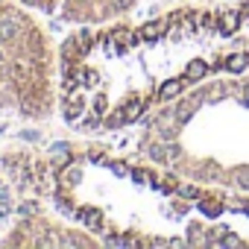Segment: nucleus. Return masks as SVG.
Returning <instances> with one entry per match:
<instances>
[{
	"label": "nucleus",
	"instance_id": "13",
	"mask_svg": "<svg viewBox=\"0 0 249 249\" xmlns=\"http://www.w3.org/2000/svg\"><path fill=\"white\" fill-rule=\"evenodd\" d=\"M103 243H106V246H138L135 240H126V237H117V234H103Z\"/></svg>",
	"mask_w": 249,
	"mask_h": 249
},
{
	"label": "nucleus",
	"instance_id": "23",
	"mask_svg": "<svg viewBox=\"0 0 249 249\" xmlns=\"http://www.w3.org/2000/svg\"><path fill=\"white\" fill-rule=\"evenodd\" d=\"M205 27H211V30L217 27V30H220V24H217V15H205Z\"/></svg>",
	"mask_w": 249,
	"mask_h": 249
},
{
	"label": "nucleus",
	"instance_id": "6",
	"mask_svg": "<svg viewBox=\"0 0 249 249\" xmlns=\"http://www.w3.org/2000/svg\"><path fill=\"white\" fill-rule=\"evenodd\" d=\"M79 217H82V220H85V226H88V229H94V231L103 226V211H97V208H85Z\"/></svg>",
	"mask_w": 249,
	"mask_h": 249
},
{
	"label": "nucleus",
	"instance_id": "21",
	"mask_svg": "<svg viewBox=\"0 0 249 249\" xmlns=\"http://www.w3.org/2000/svg\"><path fill=\"white\" fill-rule=\"evenodd\" d=\"M179 156V147H164V161H173Z\"/></svg>",
	"mask_w": 249,
	"mask_h": 249
},
{
	"label": "nucleus",
	"instance_id": "8",
	"mask_svg": "<svg viewBox=\"0 0 249 249\" xmlns=\"http://www.w3.org/2000/svg\"><path fill=\"white\" fill-rule=\"evenodd\" d=\"M196 202H199V211H202L205 217H217V214L223 211V205H220V202H214V199H202V196H199Z\"/></svg>",
	"mask_w": 249,
	"mask_h": 249
},
{
	"label": "nucleus",
	"instance_id": "12",
	"mask_svg": "<svg viewBox=\"0 0 249 249\" xmlns=\"http://www.w3.org/2000/svg\"><path fill=\"white\" fill-rule=\"evenodd\" d=\"M234 30H237V15H234V12H226V18H223V24H220V33L231 36Z\"/></svg>",
	"mask_w": 249,
	"mask_h": 249
},
{
	"label": "nucleus",
	"instance_id": "19",
	"mask_svg": "<svg viewBox=\"0 0 249 249\" xmlns=\"http://www.w3.org/2000/svg\"><path fill=\"white\" fill-rule=\"evenodd\" d=\"M223 246L237 249V246H243V240H240V237H234V234H229V237H223Z\"/></svg>",
	"mask_w": 249,
	"mask_h": 249
},
{
	"label": "nucleus",
	"instance_id": "16",
	"mask_svg": "<svg viewBox=\"0 0 249 249\" xmlns=\"http://www.w3.org/2000/svg\"><path fill=\"white\" fill-rule=\"evenodd\" d=\"M234 185H237V188H249V170H246V167L234 170Z\"/></svg>",
	"mask_w": 249,
	"mask_h": 249
},
{
	"label": "nucleus",
	"instance_id": "2",
	"mask_svg": "<svg viewBox=\"0 0 249 249\" xmlns=\"http://www.w3.org/2000/svg\"><path fill=\"white\" fill-rule=\"evenodd\" d=\"M167 27H170V21H153V24H144L141 36H144L147 41H156V38H161V36L167 33Z\"/></svg>",
	"mask_w": 249,
	"mask_h": 249
},
{
	"label": "nucleus",
	"instance_id": "22",
	"mask_svg": "<svg viewBox=\"0 0 249 249\" xmlns=\"http://www.w3.org/2000/svg\"><path fill=\"white\" fill-rule=\"evenodd\" d=\"M111 170H114V176H129V170L123 164H111Z\"/></svg>",
	"mask_w": 249,
	"mask_h": 249
},
{
	"label": "nucleus",
	"instance_id": "20",
	"mask_svg": "<svg viewBox=\"0 0 249 249\" xmlns=\"http://www.w3.org/2000/svg\"><path fill=\"white\" fill-rule=\"evenodd\" d=\"M56 205H59V208H62L65 214H73V205H71V202H68L65 196H56Z\"/></svg>",
	"mask_w": 249,
	"mask_h": 249
},
{
	"label": "nucleus",
	"instance_id": "1",
	"mask_svg": "<svg viewBox=\"0 0 249 249\" xmlns=\"http://www.w3.org/2000/svg\"><path fill=\"white\" fill-rule=\"evenodd\" d=\"M18 30H21V21H18L15 15H3V18H0V41L15 38V36H18Z\"/></svg>",
	"mask_w": 249,
	"mask_h": 249
},
{
	"label": "nucleus",
	"instance_id": "15",
	"mask_svg": "<svg viewBox=\"0 0 249 249\" xmlns=\"http://www.w3.org/2000/svg\"><path fill=\"white\" fill-rule=\"evenodd\" d=\"M194 106H196V103H179V106H176V117H179V120H188L191 111H194Z\"/></svg>",
	"mask_w": 249,
	"mask_h": 249
},
{
	"label": "nucleus",
	"instance_id": "17",
	"mask_svg": "<svg viewBox=\"0 0 249 249\" xmlns=\"http://www.w3.org/2000/svg\"><path fill=\"white\" fill-rule=\"evenodd\" d=\"M147 153H150V159H153V161H164V147H159V144H153V147H150Z\"/></svg>",
	"mask_w": 249,
	"mask_h": 249
},
{
	"label": "nucleus",
	"instance_id": "11",
	"mask_svg": "<svg viewBox=\"0 0 249 249\" xmlns=\"http://www.w3.org/2000/svg\"><path fill=\"white\" fill-rule=\"evenodd\" d=\"M123 111H126V117H129V120H135V117H141L144 103H141V100H129L126 106H123Z\"/></svg>",
	"mask_w": 249,
	"mask_h": 249
},
{
	"label": "nucleus",
	"instance_id": "4",
	"mask_svg": "<svg viewBox=\"0 0 249 249\" xmlns=\"http://www.w3.org/2000/svg\"><path fill=\"white\" fill-rule=\"evenodd\" d=\"M249 68V56L246 53H231L229 59H226V71H231V73H240V71H246Z\"/></svg>",
	"mask_w": 249,
	"mask_h": 249
},
{
	"label": "nucleus",
	"instance_id": "27",
	"mask_svg": "<svg viewBox=\"0 0 249 249\" xmlns=\"http://www.w3.org/2000/svg\"><path fill=\"white\" fill-rule=\"evenodd\" d=\"M6 199H9V191H6V188H0V202H6Z\"/></svg>",
	"mask_w": 249,
	"mask_h": 249
},
{
	"label": "nucleus",
	"instance_id": "5",
	"mask_svg": "<svg viewBox=\"0 0 249 249\" xmlns=\"http://www.w3.org/2000/svg\"><path fill=\"white\" fill-rule=\"evenodd\" d=\"M108 41H114V44H123V47H132V44L138 41V36H135V33H129V30H123V27H120V30H114V33L108 36Z\"/></svg>",
	"mask_w": 249,
	"mask_h": 249
},
{
	"label": "nucleus",
	"instance_id": "25",
	"mask_svg": "<svg viewBox=\"0 0 249 249\" xmlns=\"http://www.w3.org/2000/svg\"><path fill=\"white\" fill-rule=\"evenodd\" d=\"M21 214H24V217L33 214V202H24V205H21Z\"/></svg>",
	"mask_w": 249,
	"mask_h": 249
},
{
	"label": "nucleus",
	"instance_id": "10",
	"mask_svg": "<svg viewBox=\"0 0 249 249\" xmlns=\"http://www.w3.org/2000/svg\"><path fill=\"white\" fill-rule=\"evenodd\" d=\"M123 123H129V117H126V111H114V114H108V120H106V129H117V126H123Z\"/></svg>",
	"mask_w": 249,
	"mask_h": 249
},
{
	"label": "nucleus",
	"instance_id": "18",
	"mask_svg": "<svg viewBox=\"0 0 249 249\" xmlns=\"http://www.w3.org/2000/svg\"><path fill=\"white\" fill-rule=\"evenodd\" d=\"M132 182H135V185H147V182H150V173H144V170H132Z\"/></svg>",
	"mask_w": 249,
	"mask_h": 249
},
{
	"label": "nucleus",
	"instance_id": "24",
	"mask_svg": "<svg viewBox=\"0 0 249 249\" xmlns=\"http://www.w3.org/2000/svg\"><path fill=\"white\" fill-rule=\"evenodd\" d=\"M65 179H68V182H76V179H79V170H76V167H71V170L65 173Z\"/></svg>",
	"mask_w": 249,
	"mask_h": 249
},
{
	"label": "nucleus",
	"instance_id": "30",
	"mask_svg": "<svg viewBox=\"0 0 249 249\" xmlns=\"http://www.w3.org/2000/svg\"><path fill=\"white\" fill-rule=\"evenodd\" d=\"M27 3H36V0H27Z\"/></svg>",
	"mask_w": 249,
	"mask_h": 249
},
{
	"label": "nucleus",
	"instance_id": "29",
	"mask_svg": "<svg viewBox=\"0 0 249 249\" xmlns=\"http://www.w3.org/2000/svg\"><path fill=\"white\" fill-rule=\"evenodd\" d=\"M246 15H249V3H246Z\"/></svg>",
	"mask_w": 249,
	"mask_h": 249
},
{
	"label": "nucleus",
	"instance_id": "7",
	"mask_svg": "<svg viewBox=\"0 0 249 249\" xmlns=\"http://www.w3.org/2000/svg\"><path fill=\"white\" fill-rule=\"evenodd\" d=\"M208 73V65L205 62H191L188 71H185V79H202Z\"/></svg>",
	"mask_w": 249,
	"mask_h": 249
},
{
	"label": "nucleus",
	"instance_id": "28",
	"mask_svg": "<svg viewBox=\"0 0 249 249\" xmlns=\"http://www.w3.org/2000/svg\"><path fill=\"white\" fill-rule=\"evenodd\" d=\"M6 211H9V208H6V205H3V202H0V217H3V214H6Z\"/></svg>",
	"mask_w": 249,
	"mask_h": 249
},
{
	"label": "nucleus",
	"instance_id": "3",
	"mask_svg": "<svg viewBox=\"0 0 249 249\" xmlns=\"http://www.w3.org/2000/svg\"><path fill=\"white\" fill-rule=\"evenodd\" d=\"M182 94V79H167L161 88H159V97L161 100H176Z\"/></svg>",
	"mask_w": 249,
	"mask_h": 249
},
{
	"label": "nucleus",
	"instance_id": "14",
	"mask_svg": "<svg viewBox=\"0 0 249 249\" xmlns=\"http://www.w3.org/2000/svg\"><path fill=\"white\" fill-rule=\"evenodd\" d=\"M176 191H179V194H182V196H185V199H199V196H202V194H199V188H196V185H179V188H176Z\"/></svg>",
	"mask_w": 249,
	"mask_h": 249
},
{
	"label": "nucleus",
	"instance_id": "26",
	"mask_svg": "<svg viewBox=\"0 0 249 249\" xmlns=\"http://www.w3.org/2000/svg\"><path fill=\"white\" fill-rule=\"evenodd\" d=\"M103 106H106V100H103V97H97V103H94V108H97V114L103 111Z\"/></svg>",
	"mask_w": 249,
	"mask_h": 249
},
{
	"label": "nucleus",
	"instance_id": "9",
	"mask_svg": "<svg viewBox=\"0 0 249 249\" xmlns=\"http://www.w3.org/2000/svg\"><path fill=\"white\" fill-rule=\"evenodd\" d=\"M85 111V106H82V100H76V103H65V117L71 120V123H76V117Z\"/></svg>",
	"mask_w": 249,
	"mask_h": 249
}]
</instances>
